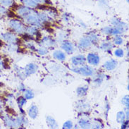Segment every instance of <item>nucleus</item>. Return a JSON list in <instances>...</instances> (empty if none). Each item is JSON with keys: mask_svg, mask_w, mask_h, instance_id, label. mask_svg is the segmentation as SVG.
Listing matches in <instances>:
<instances>
[{"mask_svg": "<svg viewBox=\"0 0 129 129\" xmlns=\"http://www.w3.org/2000/svg\"><path fill=\"white\" fill-rule=\"evenodd\" d=\"M0 65H1V62H0Z\"/></svg>", "mask_w": 129, "mask_h": 129, "instance_id": "31", "label": "nucleus"}, {"mask_svg": "<svg viewBox=\"0 0 129 129\" xmlns=\"http://www.w3.org/2000/svg\"><path fill=\"white\" fill-rule=\"evenodd\" d=\"M62 48H63L67 52H71L73 51V46L72 44L69 42H66L63 43L62 45Z\"/></svg>", "mask_w": 129, "mask_h": 129, "instance_id": "12", "label": "nucleus"}, {"mask_svg": "<svg viewBox=\"0 0 129 129\" xmlns=\"http://www.w3.org/2000/svg\"><path fill=\"white\" fill-rule=\"evenodd\" d=\"M73 70V71L82 74V75H84V76H90L92 74V69L90 67H87V66H85V67H82L80 69Z\"/></svg>", "mask_w": 129, "mask_h": 129, "instance_id": "2", "label": "nucleus"}, {"mask_svg": "<svg viewBox=\"0 0 129 129\" xmlns=\"http://www.w3.org/2000/svg\"><path fill=\"white\" fill-rule=\"evenodd\" d=\"M77 92H78V94L79 95H81V96H83L85 94H86L87 92V88H85V87H79L78 90H77Z\"/></svg>", "mask_w": 129, "mask_h": 129, "instance_id": "19", "label": "nucleus"}, {"mask_svg": "<svg viewBox=\"0 0 129 129\" xmlns=\"http://www.w3.org/2000/svg\"><path fill=\"white\" fill-rule=\"evenodd\" d=\"M25 98L26 99H32V98H33V96H34V94H33V93L30 90H28L26 91V93H25Z\"/></svg>", "mask_w": 129, "mask_h": 129, "instance_id": "21", "label": "nucleus"}, {"mask_svg": "<svg viewBox=\"0 0 129 129\" xmlns=\"http://www.w3.org/2000/svg\"><path fill=\"white\" fill-rule=\"evenodd\" d=\"M18 102H19V105H23L26 102V101H25V99H23V98H21L18 99Z\"/></svg>", "mask_w": 129, "mask_h": 129, "instance_id": "26", "label": "nucleus"}, {"mask_svg": "<svg viewBox=\"0 0 129 129\" xmlns=\"http://www.w3.org/2000/svg\"><path fill=\"white\" fill-rule=\"evenodd\" d=\"M122 103L124 105L128 107V96H126L124 98H123Z\"/></svg>", "mask_w": 129, "mask_h": 129, "instance_id": "25", "label": "nucleus"}, {"mask_svg": "<svg viewBox=\"0 0 129 129\" xmlns=\"http://www.w3.org/2000/svg\"><path fill=\"white\" fill-rule=\"evenodd\" d=\"M2 42L0 41V46H2Z\"/></svg>", "mask_w": 129, "mask_h": 129, "instance_id": "30", "label": "nucleus"}, {"mask_svg": "<svg viewBox=\"0 0 129 129\" xmlns=\"http://www.w3.org/2000/svg\"><path fill=\"white\" fill-rule=\"evenodd\" d=\"M23 38H24L25 40V39H26V40H32V39H33L30 36H28V35H23Z\"/></svg>", "mask_w": 129, "mask_h": 129, "instance_id": "29", "label": "nucleus"}, {"mask_svg": "<svg viewBox=\"0 0 129 129\" xmlns=\"http://www.w3.org/2000/svg\"><path fill=\"white\" fill-rule=\"evenodd\" d=\"M26 20L30 24L32 25H40V21L38 19V18L35 16V15H31V14H28L26 16Z\"/></svg>", "mask_w": 129, "mask_h": 129, "instance_id": "4", "label": "nucleus"}, {"mask_svg": "<svg viewBox=\"0 0 129 129\" xmlns=\"http://www.w3.org/2000/svg\"><path fill=\"white\" fill-rule=\"evenodd\" d=\"M73 126V124H72V122L71 121H66L64 124H63V128H71Z\"/></svg>", "mask_w": 129, "mask_h": 129, "instance_id": "23", "label": "nucleus"}, {"mask_svg": "<svg viewBox=\"0 0 129 129\" xmlns=\"http://www.w3.org/2000/svg\"><path fill=\"white\" fill-rule=\"evenodd\" d=\"M54 57L59 60L65 59V55H64V54L61 52H59V51L55 52L54 53Z\"/></svg>", "mask_w": 129, "mask_h": 129, "instance_id": "17", "label": "nucleus"}, {"mask_svg": "<svg viewBox=\"0 0 129 129\" xmlns=\"http://www.w3.org/2000/svg\"><path fill=\"white\" fill-rule=\"evenodd\" d=\"M38 69V67L35 66L33 63L28 64V66L25 67V72L27 73V75H30L32 73H35L36 70Z\"/></svg>", "mask_w": 129, "mask_h": 129, "instance_id": "8", "label": "nucleus"}, {"mask_svg": "<svg viewBox=\"0 0 129 129\" xmlns=\"http://www.w3.org/2000/svg\"><path fill=\"white\" fill-rule=\"evenodd\" d=\"M80 125L83 128H87L88 126H90V123L87 121H80Z\"/></svg>", "mask_w": 129, "mask_h": 129, "instance_id": "22", "label": "nucleus"}, {"mask_svg": "<svg viewBox=\"0 0 129 129\" xmlns=\"http://www.w3.org/2000/svg\"><path fill=\"white\" fill-rule=\"evenodd\" d=\"M87 61L88 62L92 65H98L100 61V58L97 54H89L87 56Z\"/></svg>", "mask_w": 129, "mask_h": 129, "instance_id": "3", "label": "nucleus"}, {"mask_svg": "<svg viewBox=\"0 0 129 129\" xmlns=\"http://www.w3.org/2000/svg\"><path fill=\"white\" fill-rule=\"evenodd\" d=\"M28 31L29 33H34V31H36V30L34 28L29 27V28H28Z\"/></svg>", "mask_w": 129, "mask_h": 129, "instance_id": "27", "label": "nucleus"}, {"mask_svg": "<svg viewBox=\"0 0 129 129\" xmlns=\"http://www.w3.org/2000/svg\"><path fill=\"white\" fill-rule=\"evenodd\" d=\"M45 0H22V2L27 6L30 7H38V4L45 2Z\"/></svg>", "mask_w": 129, "mask_h": 129, "instance_id": "5", "label": "nucleus"}, {"mask_svg": "<svg viewBox=\"0 0 129 129\" xmlns=\"http://www.w3.org/2000/svg\"><path fill=\"white\" fill-rule=\"evenodd\" d=\"M37 115H38V108L36 106L33 105V106H32L29 110V116L33 119H35Z\"/></svg>", "mask_w": 129, "mask_h": 129, "instance_id": "10", "label": "nucleus"}, {"mask_svg": "<svg viewBox=\"0 0 129 129\" xmlns=\"http://www.w3.org/2000/svg\"><path fill=\"white\" fill-rule=\"evenodd\" d=\"M104 30H105L104 32L107 33H109V34H119L121 33V31L118 28H110L108 27L105 28Z\"/></svg>", "mask_w": 129, "mask_h": 129, "instance_id": "13", "label": "nucleus"}, {"mask_svg": "<svg viewBox=\"0 0 129 129\" xmlns=\"http://www.w3.org/2000/svg\"><path fill=\"white\" fill-rule=\"evenodd\" d=\"M114 42H115V43L116 45H121V44H122L123 40L121 39V37L117 36V37H116L115 39H114Z\"/></svg>", "mask_w": 129, "mask_h": 129, "instance_id": "24", "label": "nucleus"}, {"mask_svg": "<svg viewBox=\"0 0 129 129\" xmlns=\"http://www.w3.org/2000/svg\"><path fill=\"white\" fill-rule=\"evenodd\" d=\"M102 47H105V48H107V49H109V47H112V45H111L109 43H108V44H106V43H105V44H103V45H102Z\"/></svg>", "mask_w": 129, "mask_h": 129, "instance_id": "28", "label": "nucleus"}, {"mask_svg": "<svg viewBox=\"0 0 129 129\" xmlns=\"http://www.w3.org/2000/svg\"><path fill=\"white\" fill-rule=\"evenodd\" d=\"M18 12L19 15L27 16L28 14H30V10L28 8H26V7H21V8H19Z\"/></svg>", "mask_w": 129, "mask_h": 129, "instance_id": "11", "label": "nucleus"}, {"mask_svg": "<svg viewBox=\"0 0 129 129\" xmlns=\"http://www.w3.org/2000/svg\"><path fill=\"white\" fill-rule=\"evenodd\" d=\"M2 37L4 38V39L7 41V42H14L16 40V36L14 35L11 33H7V34H4L2 35Z\"/></svg>", "mask_w": 129, "mask_h": 129, "instance_id": "9", "label": "nucleus"}, {"mask_svg": "<svg viewBox=\"0 0 129 129\" xmlns=\"http://www.w3.org/2000/svg\"><path fill=\"white\" fill-rule=\"evenodd\" d=\"M117 62L115 60H110L107 62H106L104 65V67L105 69H107L109 71H111V70L114 69L116 66Z\"/></svg>", "mask_w": 129, "mask_h": 129, "instance_id": "6", "label": "nucleus"}, {"mask_svg": "<svg viewBox=\"0 0 129 129\" xmlns=\"http://www.w3.org/2000/svg\"><path fill=\"white\" fill-rule=\"evenodd\" d=\"M47 124H48V126H50L51 128H56V126H57L55 120L54 119H52V117L48 116V117L47 118Z\"/></svg>", "mask_w": 129, "mask_h": 129, "instance_id": "16", "label": "nucleus"}, {"mask_svg": "<svg viewBox=\"0 0 129 129\" xmlns=\"http://www.w3.org/2000/svg\"><path fill=\"white\" fill-rule=\"evenodd\" d=\"M115 55L119 57H122L123 56V51L121 49H118L115 51Z\"/></svg>", "mask_w": 129, "mask_h": 129, "instance_id": "20", "label": "nucleus"}, {"mask_svg": "<svg viewBox=\"0 0 129 129\" xmlns=\"http://www.w3.org/2000/svg\"><path fill=\"white\" fill-rule=\"evenodd\" d=\"M85 61V58L83 56H76L72 58V62L75 65L83 64Z\"/></svg>", "mask_w": 129, "mask_h": 129, "instance_id": "7", "label": "nucleus"}, {"mask_svg": "<svg viewBox=\"0 0 129 129\" xmlns=\"http://www.w3.org/2000/svg\"><path fill=\"white\" fill-rule=\"evenodd\" d=\"M0 4L5 7H12L15 4L14 0H0Z\"/></svg>", "mask_w": 129, "mask_h": 129, "instance_id": "14", "label": "nucleus"}, {"mask_svg": "<svg viewBox=\"0 0 129 129\" xmlns=\"http://www.w3.org/2000/svg\"><path fill=\"white\" fill-rule=\"evenodd\" d=\"M116 119L118 122H123L125 119V114L123 112H120L117 114V116H116Z\"/></svg>", "mask_w": 129, "mask_h": 129, "instance_id": "18", "label": "nucleus"}, {"mask_svg": "<svg viewBox=\"0 0 129 129\" xmlns=\"http://www.w3.org/2000/svg\"><path fill=\"white\" fill-rule=\"evenodd\" d=\"M11 26L14 28L15 30H16L18 33H22L24 31V27L23 24L16 20H12L10 22Z\"/></svg>", "mask_w": 129, "mask_h": 129, "instance_id": "1", "label": "nucleus"}, {"mask_svg": "<svg viewBox=\"0 0 129 129\" xmlns=\"http://www.w3.org/2000/svg\"><path fill=\"white\" fill-rule=\"evenodd\" d=\"M90 45V42L87 38H83L80 42V47H83V48H85Z\"/></svg>", "mask_w": 129, "mask_h": 129, "instance_id": "15", "label": "nucleus"}]
</instances>
